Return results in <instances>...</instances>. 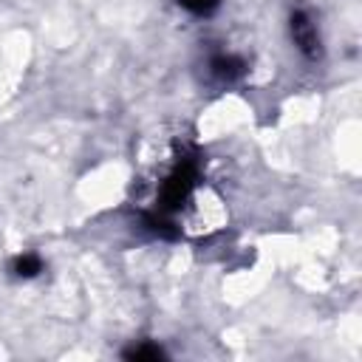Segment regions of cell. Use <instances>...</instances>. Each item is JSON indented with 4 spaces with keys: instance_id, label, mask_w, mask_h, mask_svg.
<instances>
[{
    "instance_id": "cell-1",
    "label": "cell",
    "mask_w": 362,
    "mask_h": 362,
    "mask_svg": "<svg viewBox=\"0 0 362 362\" xmlns=\"http://www.w3.org/2000/svg\"><path fill=\"white\" fill-rule=\"evenodd\" d=\"M195 178H198V164H195V158H181V161L170 170V175L161 181V192H158L156 212L170 215L173 209H178L181 201H187L189 189L195 187Z\"/></svg>"
},
{
    "instance_id": "cell-2",
    "label": "cell",
    "mask_w": 362,
    "mask_h": 362,
    "mask_svg": "<svg viewBox=\"0 0 362 362\" xmlns=\"http://www.w3.org/2000/svg\"><path fill=\"white\" fill-rule=\"evenodd\" d=\"M291 37H294V45L305 54V57H311V59H317L320 57V34H317V28H314V23H311V17L305 14V11H294L291 14Z\"/></svg>"
},
{
    "instance_id": "cell-3",
    "label": "cell",
    "mask_w": 362,
    "mask_h": 362,
    "mask_svg": "<svg viewBox=\"0 0 362 362\" xmlns=\"http://www.w3.org/2000/svg\"><path fill=\"white\" fill-rule=\"evenodd\" d=\"M11 272L17 274V277H37L40 272H42V260H40V255H34V252H25V255H17L14 257V263H11Z\"/></svg>"
},
{
    "instance_id": "cell-4",
    "label": "cell",
    "mask_w": 362,
    "mask_h": 362,
    "mask_svg": "<svg viewBox=\"0 0 362 362\" xmlns=\"http://www.w3.org/2000/svg\"><path fill=\"white\" fill-rule=\"evenodd\" d=\"M212 71L221 76V79H235L243 74V59L232 57V54H221L212 59Z\"/></svg>"
},
{
    "instance_id": "cell-5",
    "label": "cell",
    "mask_w": 362,
    "mask_h": 362,
    "mask_svg": "<svg viewBox=\"0 0 362 362\" xmlns=\"http://www.w3.org/2000/svg\"><path fill=\"white\" fill-rule=\"evenodd\" d=\"M127 359H136V362H144V359H164V351L153 342H141V345H133L124 351Z\"/></svg>"
},
{
    "instance_id": "cell-6",
    "label": "cell",
    "mask_w": 362,
    "mask_h": 362,
    "mask_svg": "<svg viewBox=\"0 0 362 362\" xmlns=\"http://www.w3.org/2000/svg\"><path fill=\"white\" fill-rule=\"evenodd\" d=\"M178 3L192 14H212L221 6V0H178Z\"/></svg>"
}]
</instances>
